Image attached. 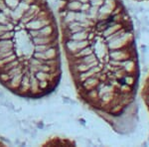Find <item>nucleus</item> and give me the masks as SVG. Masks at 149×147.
Masks as SVG:
<instances>
[{
  "label": "nucleus",
  "mask_w": 149,
  "mask_h": 147,
  "mask_svg": "<svg viewBox=\"0 0 149 147\" xmlns=\"http://www.w3.org/2000/svg\"><path fill=\"white\" fill-rule=\"evenodd\" d=\"M69 69L79 96L114 131L136 126L139 61L122 0H60Z\"/></svg>",
  "instance_id": "f257e3e1"
},
{
  "label": "nucleus",
  "mask_w": 149,
  "mask_h": 147,
  "mask_svg": "<svg viewBox=\"0 0 149 147\" xmlns=\"http://www.w3.org/2000/svg\"><path fill=\"white\" fill-rule=\"evenodd\" d=\"M31 38L34 37H48V36L58 34L56 23H51L44 27L38 29V30H27Z\"/></svg>",
  "instance_id": "f03ea898"
},
{
  "label": "nucleus",
  "mask_w": 149,
  "mask_h": 147,
  "mask_svg": "<svg viewBox=\"0 0 149 147\" xmlns=\"http://www.w3.org/2000/svg\"><path fill=\"white\" fill-rule=\"evenodd\" d=\"M45 5V3H39V2H36V3H33L32 5L29 6L28 10L24 13V15L22 16V18L20 19L19 22L22 24H27L29 21H31L33 18H35L37 16V14L39 13L40 10L42 9V7Z\"/></svg>",
  "instance_id": "7ed1b4c3"
},
{
  "label": "nucleus",
  "mask_w": 149,
  "mask_h": 147,
  "mask_svg": "<svg viewBox=\"0 0 149 147\" xmlns=\"http://www.w3.org/2000/svg\"><path fill=\"white\" fill-rule=\"evenodd\" d=\"M27 70H28V66L27 65H25L24 68H23V72H21V73L16 75V76H14L13 78H11L8 82H6V83L3 84V85L5 86L8 90H10L12 91H16V93H17V90L19 88V86H20L21 81H22L23 75L26 71H27Z\"/></svg>",
  "instance_id": "20e7f679"
},
{
  "label": "nucleus",
  "mask_w": 149,
  "mask_h": 147,
  "mask_svg": "<svg viewBox=\"0 0 149 147\" xmlns=\"http://www.w3.org/2000/svg\"><path fill=\"white\" fill-rule=\"evenodd\" d=\"M31 41L34 45H46V44H59L58 34L48 36V37H34L31 38Z\"/></svg>",
  "instance_id": "39448f33"
},
{
  "label": "nucleus",
  "mask_w": 149,
  "mask_h": 147,
  "mask_svg": "<svg viewBox=\"0 0 149 147\" xmlns=\"http://www.w3.org/2000/svg\"><path fill=\"white\" fill-rule=\"evenodd\" d=\"M141 98H142L144 105H145L149 112V74L146 77L145 81H144L142 90H141Z\"/></svg>",
  "instance_id": "423d86ee"
},
{
  "label": "nucleus",
  "mask_w": 149,
  "mask_h": 147,
  "mask_svg": "<svg viewBox=\"0 0 149 147\" xmlns=\"http://www.w3.org/2000/svg\"><path fill=\"white\" fill-rule=\"evenodd\" d=\"M4 1H5L7 7H9V8L11 9V10L15 9L16 7L18 6L19 2H20L19 0H4Z\"/></svg>",
  "instance_id": "0eeeda50"
},
{
  "label": "nucleus",
  "mask_w": 149,
  "mask_h": 147,
  "mask_svg": "<svg viewBox=\"0 0 149 147\" xmlns=\"http://www.w3.org/2000/svg\"><path fill=\"white\" fill-rule=\"evenodd\" d=\"M6 8H8L5 3V1L4 0H0V11H4Z\"/></svg>",
  "instance_id": "6e6552de"
},
{
  "label": "nucleus",
  "mask_w": 149,
  "mask_h": 147,
  "mask_svg": "<svg viewBox=\"0 0 149 147\" xmlns=\"http://www.w3.org/2000/svg\"><path fill=\"white\" fill-rule=\"evenodd\" d=\"M20 1L25 2V3L29 4V5H32L33 3H36V2H38V0H20Z\"/></svg>",
  "instance_id": "1a4fd4ad"
},
{
  "label": "nucleus",
  "mask_w": 149,
  "mask_h": 147,
  "mask_svg": "<svg viewBox=\"0 0 149 147\" xmlns=\"http://www.w3.org/2000/svg\"><path fill=\"white\" fill-rule=\"evenodd\" d=\"M43 127H44V124H43V122H37L36 123V128L37 129H43Z\"/></svg>",
  "instance_id": "9d476101"
},
{
  "label": "nucleus",
  "mask_w": 149,
  "mask_h": 147,
  "mask_svg": "<svg viewBox=\"0 0 149 147\" xmlns=\"http://www.w3.org/2000/svg\"><path fill=\"white\" fill-rule=\"evenodd\" d=\"M19 1H20V0H19Z\"/></svg>",
  "instance_id": "9b49d317"
}]
</instances>
